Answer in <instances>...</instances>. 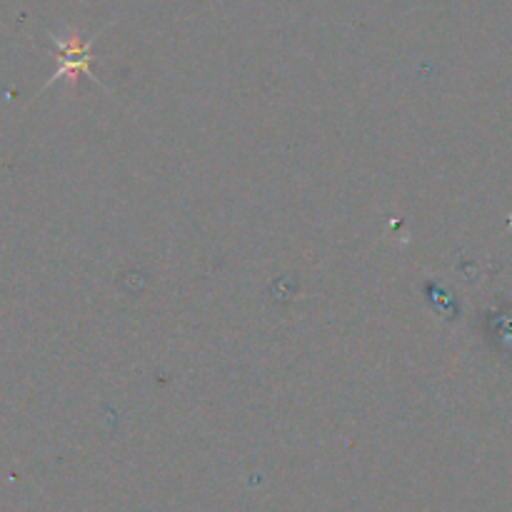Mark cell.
I'll list each match as a JSON object with an SVG mask.
<instances>
[{"instance_id": "6da1fadb", "label": "cell", "mask_w": 512, "mask_h": 512, "mask_svg": "<svg viewBox=\"0 0 512 512\" xmlns=\"http://www.w3.org/2000/svg\"><path fill=\"white\" fill-rule=\"evenodd\" d=\"M90 45H93V40H90V43H80L75 35L68 40V43L55 40V48L60 50V60H63V65H60L58 73L53 75L50 83L65 78V73H80V70L90 73Z\"/></svg>"}]
</instances>
